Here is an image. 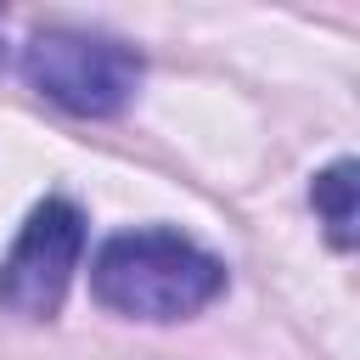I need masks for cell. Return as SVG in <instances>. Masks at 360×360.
<instances>
[{
	"label": "cell",
	"instance_id": "obj_1",
	"mask_svg": "<svg viewBox=\"0 0 360 360\" xmlns=\"http://www.w3.org/2000/svg\"><path fill=\"white\" fill-rule=\"evenodd\" d=\"M90 287L118 315L180 321L225 292V264L174 231H124L96 253Z\"/></svg>",
	"mask_w": 360,
	"mask_h": 360
},
{
	"label": "cell",
	"instance_id": "obj_2",
	"mask_svg": "<svg viewBox=\"0 0 360 360\" xmlns=\"http://www.w3.org/2000/svg\"><path fill=\"white\" fill-rule=\"evenodd\" d=\"M22 73L39 96H51L56 107L79 112V118H107L135 96L141 62L129 45L118 39H96V34H68V28H45L22 45Z\"/></svg>",
	"mask_w": 360,
	"mask_h": 360
},
{
	"label": "cell",
	"instance_id": "obj_3",
	"mask_svg": "<svg viewBox=\"0 0 360 360\" xmlns=\"http://www.w3.org/2000/svg\"><path fill=\"white\" fill-rule=\"evenodd\" d=\"M79 253H84V214L62 197L39 202L0 264V304L28 321L56 315V304L79 270Z\"/></svg>",
	"mask_w": 360,
	"mask_h": 360
},
{
	"label": "cell",
	"instance_id": "obj_4",
	"mask_svg": "<svg viewBox=\"0 0 360 360\" xmlns=\"http://www.w3.org/2000/svg\"><path fill=\"white\" fill-rule=\"evenodd\" d=\"M315 214L326 219V231H332V242L338 248H354V163H332L321 180H315Z\"/></svg>",
	"mask_w": 360,
	"mask_h": 360
}]
</instances>
